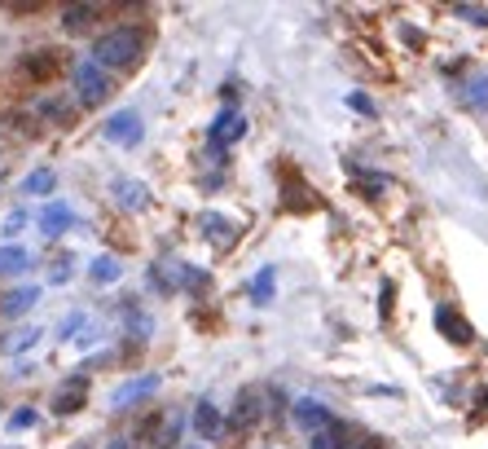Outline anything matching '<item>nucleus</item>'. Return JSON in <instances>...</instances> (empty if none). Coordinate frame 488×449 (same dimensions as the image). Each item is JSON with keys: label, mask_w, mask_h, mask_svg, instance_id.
<instances>
[{"label": "nucleus", "mask_w": 488, "mask_h": 449, "mask_svg": "<svg viewBox=\"0 0 488 449\" xmlns=\"http://www.w3.org/2000/svg\"><path fill=\"white\" fill-rule=\"evenodd\" d=\"M352 449H383V441H374V436H366L361 445H352Z\"/></svg>", "instance_id": "nucleus-23"}, {"label": "nucleus", "mask_w": 488, "mask_h": 449, "mask_svg": "<svg viewBox=\"0 0 488 449\" xmlns=\"http://www.w3.org/2000/svg\"><path fill=\"white\" fill-rule=\"evenodd\" d=\"M26 190H36V194H45V190H53V172H36L31 181H26Z\"/></svg>", "instance_id": "nucleus-18"}, {"label": "nucleus", "mask_w": 488, "mask_h": 449, "mask_svg": "<svg viewBox=\"0 0 488 449\" xmlns=\"http://www.w3.org/2000/svg\"><path fill=\"white\" fill-rule=\"evenodd\" d=\"M36 304V291H14V296H5V313L14 318V313H26Z\"/></svg>", "instance_id": "nucleus-14"}, {"label": "nucleus", "mask_w": 488, "mask_h": 449, "mask_svg": "<svg viewBox=\"0 0 488 449\" xmlns=\"http://www.w3.org/2000/svg\"><path fill=\"white\" fill-rule=\"evenodd\" d=\"M57 71H62V53H53V49L26 53V57H23V75H26V79H36V84H49V79H57Z\"/></svg>", "instance_id": "nucleus-2"}, {"label": "nucleus", "mask_w": 488, "mask_h": 449, "mask_svg": "<svg viewBox=\"0 0 488 449\" xmlns=\"http://www.w3.org/2000/svg\"><path fill=\"white\" fill-rule=\"evenodd\" d=\"M119 190H123V203H137V207L146 203V190H141V185H128V181H123Z\"/></svg>", "instance_id": "nucleus-19"}, {"label": "nucleus", "mask_w": 488, "mask_h": 449, "mask_svg": "<svg viewBox=\"0 0 488 449\" xmlns=\"http://www.w3.org/2000/svg\"><path fill=\"white\" fill-rule=\"evenodd\" d=\"M243 115H238V110H224V115H220L216 120V128H212V141H216V146H229V141H238V137H243Z\"/></svg>", "instance_id": "nucleus-8"}, {"label": "nucleus", "mask_w": 488, "mask_h": 449, "mask_svg": "<svg viewBox=\"0 0 488 449\" xmlns=\"http://www.w3.org/2000/svg\"><path fill=\"white\" fill-rule=\"evenodd\" d=\"M26 265V251L23 247H9V251H0V274H18Z\"/></svg>", "instance_id": "nucleus-13"}, {"label": "nucleus", "mask_w": 488, "mask_h": 449, "mask_svg": "<svg viewBox=\"0 0 488 449\" xmlns=\"http://www.w3.org/2000/svg\"><path fill=\"white\" fill-rule=\"evenodd\" d=\"M75 84H79V98H84V106H98V101L106 98V93H110V79H106V71H101L98 62L79 67Z\"/></svg>", "instance_id": "nucleus-3"}, {"label": "nucleus", "mask_w": 488, "mask_h": 449, "mask_svg": "<svg viewBox=\"0 0 488 449\" xmlns=\"http://www.w3.org/2000/svg\"><path fill=\"white\" fill-rule=\"evenodd\" d=\"M115 274H119V269H115L110 260H98V269H93V277H98V282H110Z\"/></svg>", "instance_id": "nucleus-21"}, {"label": "nucleus", "mask_w": 488, "mask_h": 449, "mask_svg": "<svg viewBox=\"0 0 488 449\" xmlns=\"http://www.w3.org/2000/svg\"><path fill=\"white\" fill-rule=\"evenodd\" d=\"M57 224H71V212H62V207H53L49 216H45V234H57Z\"/></svg>", "instance_id": "nucleus-17"}, {"label": "nucleus", "mask_w": 488, "mask_h": 449, "mask_svg": "<svg viewBox=\"0 0 488 449\" xmlns=\"http://www.w3.org/2000/svg\"><path fill=\"white\" fill-rule=\"evenodd\" d=\"M295 423L304 427V432H313V436H317L321 427H330V423H335V419H330V410H326L321 401L304 397V401H295Z\"/></svg>", "instance_id": "nucleus-6"}, {"label": "nucleus", "mask_w": 488, "mask_h": 449, "mask_svg": "<svg viewBox=\"0 0 488 449\" xmlns=\"http://www.w3.org/2000/svg\"><path fill=\"white\" fill-rule=\"evenodd\" d=\"M436 326H440V335H444L449 344H458V349H466V344L475 339V330H471V322H466L462 313H453L449 304H444V308H436Z\"/></svg>", "instance_id": "nucleus-4"}, {"label": "nucleus", "mask_w": 488, "mask_h": 449, "mask_svg": "<svg viewBox=\"0 0 488 449\" xmlns=\"http://www.w3.org/2000/svg\"><path fill=\"white\" fill-rule=\"evenodd\" d=\"M352 110H361V115H374V106H369V98H361V93H352Z\"/></svg>", "instance_id": "nucleus-22"}, {"label": "nucleus", "mask_w": 488, "mask_h": 449, "mask_svg": "<svg viewBox=\"0 0 488 449\" xmlns=\"http://www.w3.org/2000/svg\"><path fill=\"white\" fill-rule=\"evenodd\" d=\"M84 397H88V388H84V379H75L71 388H62V392H57L53 410H57V414H75V410L84 405Z\"/></svg>", "instance_id": "nucleus-10"}, {"label": "nucleus", "mask_w": 488, "mask_h": 449, "mask_svg": "<svg viewBox=\"0 0 488 449\" xmlns=\"http://www.w3.org/2000/svg\"><path fill=\"white\" fill-rule=\"evenodd\" d=\"M137 57H141V31H132V26H115L93 45L98 67H132Z\"/></svg>", "instance_id": "nucleus-1"}, {"label": "nucleus", "mask_w": 488, "mask_h": 449, "mask_svg": "<svg viewBox=\"0 0 488 449\" xmlns=\"http://www.w3.org/2000/svg\"><path fill=\"white\" fill-rule=\"evenodd\" d=\"M269 287H273V269H265V274L255 277V296H260V299H269Z\"/></svg>", "instance_id": "nucleus-20"}, {"label": "nucleus", "mask_w": 488, "mask_h": 449, "mask_svg": "<svg viewBox=\"0 0 488 449\" xmlns=\"http://www.w3.org/2000/svg\"><path fill=\"white\" fill-rule=\"evenodd\" d=\"M106 137H115V141H137L141 137V124H137V115H115L110 124H106Z\"/></svg>", "instance_id": "nucleus-11"}, {"label": "nucleus", "mask_w": 488, "mask_h": 449, "mask_svg": "<svg viewBox=\"0 0 488 449\" xmlns=\"http://www.w3.org/2000/svg\"><path fill=\"white\" fill-rule=\"evenodd\" d=\"M308 449H348V432H343V423L321 427L317 436L308 441Z\"/></svg>", "instance_id": "nucleus-12"}, {"label": "nucleus", "mask_w": 488, "mask_h": 449, "mask_svg": "<svg viewBox=\"0 0 488 449\" xmlns=\"http://www.w3.org/2000/svg\"><path fill=\"white\" fill-rule=\"evenodd\" d=\"M98 14H101V5H71V9L62 14V26H67V31H88V26L98 23Z\"/></svg>", "instance_id": "nucleus-9"}, {"label": "nucleus", "mask_w": 488, "mask_h": 449, "mask_svg": "<svg viewBox=\"0 0 488 449\" xmlns=\"http://www.w3.org/2000/svg\"><path fill=\"white\" fill-rule=\"evenodd\" d=\"M453 14H462V18H471V23L488 26V9H475V5H453Z\"/></svg>", "instance_id": "nucleus-16"}, {"label": "nucleus", "mask_w": 488, "mask_h": 449, "mask_svg": "<svg viewBox=\"0 0 488 449\" xmlns=\"http://www.w3.org/2000/svg\"><path fill=\"white\" fill-rule=\"evenodd\" d=\"M40 115H45V120H57V124H71V106H67V101H45Z\"/></svg>", "instance_id": "nucleus-15"}, {"label": "nucleus", "mask_w": 488, "mask_h": 449, "mask_svg": "<svg viewBox=\"0 0 488 449\" xmlns=\"http://www.w3.org/2000/svg\"><path fill=\"white\" fill-rule=\"evenodd\" d=\"M260 419H265V405H260V388H243V392H238V405H234V419H229V427L246 432V427H255Z\"/></svg>", "instance_id": "nucleus-5"}, {"label": "nucleus", "mask_w": 488, "mask_h": 449, "mask_svg": "<svg viewBox=\"0 0 488 449\" xmlns=\"http://www.w3.org/2000/svg\"><path fill=\"white\" fill-rule=\"evenodd\" d=\"M194 427H198V436H202V441H216L220 432H224V423H220V410L212 405V401H202V405L194 410Z\"/></svg>", "instance_id": "nucleus-7"}]
</instances>
